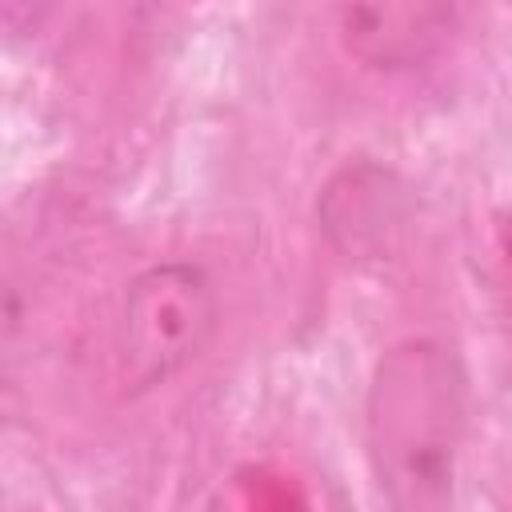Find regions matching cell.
Listing matches in <instances>:
<instances>
[{"label": "cell", "instance_id": "obj_1", "mask_svg": "<svg viewBox=\"0 0 512 512\" xmlns=\"http://www.w3.org/2000/svg\"><path fill=\"white\" fill-rule=\"evenodd\" d=\"M220 328V292L204 264L172 256L140 268L116 308V372L128 396L156 392L192 368Z\"/></svg>", "mask_w": 512, "mask_h": 512}, {"label": "cell", "instance_id": "obj_2", "mask_svg": "<svg viewBox=\"0 0 512 512\" xmlns=\"http://www.w3.org/2000/svg\"><path fill=\"white\" fill-rule=\"evenodd\" d=\"M372 444L392 484H412L428 496L452 468V444L460 428V380L452 356L436 344L396 348L372 388Z\"/></svg>", "mask_w": 512, "mask_h": 512}, {"label": "cell", "instance_id": "obj_3", "mask_svg": "<svg viewBox=\"0 0 512 512\" xmlns=\"http://www.w3.org/2000/svg\"><path fill=\"white\" fill-rule=\"evenodd\" d=\"M456 32L444 4H356L340 8V44L368 68H420Z\"/></svg>", "mask_w": 512, "mask_h": 512}, {"label": "cell", "instance_id": "obj_4", "mask_svg": "<svg viewBox=\"0 0 512 512\" xmlns=\"http://www.w3.org/2000/svg\"><path fill=\"white\" fill-rule=\"evenodd\" d=\"M480 280H484V296L492 304L496 324L512 340V212H504L488 232L484 260H480Z\"/></svg>", "mask_w": 512, "mask_h": 512}]
</instances>
